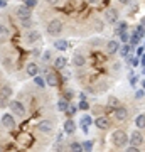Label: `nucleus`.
I'll return each mask as SVG.
<instances>
[{"mask_svg": "<svg viewBox=\"0 0 145 152\" xmlns=\"http://www.w3.org/2000/svg\"><path fill=\"white\" fill-rule=\"evenodd\" d=\"M111 140H113V145L115 147H125L127 144H128L130 137L125 134L123 130H115L111 135Z\"/></svg>", "mask_w": 145, "mask_h": 152, "instance_id": "1", "label": "nucleus"}, {"mask_svg": "<svg viewBox=\"0 0 145 152\" xmlns=\"http://www.w3.org/2000/svg\"><path fill=\"white\" fill-rule=\"evenodd\" d=\"M61 31H63V22L59 19H52L47 24V34H51V36H58V34H61Z\"/></svg>", "mask_w": 145, "mask_h": 152, "instance_id": "2", "label": "nucleus"}, {"mask_svg": "<svg viewBox=\"0 0 145 152\" xmlns=\"http://www.w3.org/2000/svg\"><path fill=\"white\" fill-rule=\"evenodd\" d=\"M10 110H12V113H15L19 115V117H24L26 115V108H24V105L20 103V102H17V100H14V102H10Z\"/></svg>", "mask_w": 145, "mask_h": 152, "instance_id": "3", "label": "nucleus"}, {"mask_svg": "<svg viewBox=\"0 0 145 152\" xmlns=\"http://www.w3.org/2000/svg\"><path fill=\"white\" fill-rule=\"evenodd\" d=\"M31 10H32V9H29V7H26V5H19L15 9L17 19H29V17H31Z\"/></svg>", "mask_w": 145, "mask_h": 152, "instance_id": "4", "label": "nucleus"}, {"mask_svg": "<svg viewBox=\"0 0 145 152\" xmlns=\"http://www.w3.org/2000/svg\"><path fill=\"white\" fill-rule=\"evenodd\" d=\"M105 19H106V22H110V24H117V22H118V12H117V9H108V10L105 12Z\"/></svg>", "mask_w": 145, "mask_h": 152, "instance_id": "5", "label": "nucleus"}, {"mask_svg": "<svg viewBox=\"0 0 145 152\" xmlns=\"http://www.w3.org/2000/svg\"><path fill=\"white\" fill-rule=\"evenodd\" d=\"M130 144H132V145H135V147H138V145H142V144H144V135H142V134H140V132H132V135H130Z\"/></svg>", "mask_w": 145, "mask_h": 152, "instance_id": "6", "label": "nucleus"}, {"mask_svg": "<svg viewBox=\"0 0 145 152\" xmlns=\"http://www.w3.org/2000/svg\"><path fill=\"white\" fill-rule=\"evenodd\" d=\"M2 125H4L5 129H14V127H15V118L12 117V113L2 115Z\"/></svg>", "mask_w": 145, "mask_h": 152, "instance_id": "7", "label": "nucleus"}, {"mask_svg": "<svg viewBox=\"0 0 145 152\" xmlns=\"http://www.w3.org/2000/svg\"><path fill=\"white\" fill-rule=\"evenodd\" d=\"M52 127H54V125H52L51 120H42V122L37 125V129L42 132V134H49V132H52Z\"/></svg>", "mask_w": 145, "mask_h": 152, "instance_id": "8", "label": "nucleus"}, {"mask_svg": "<svg viewBox=\"0 0 145 152\" xmlns=\"http://www.w3.org/2000/svg\"><path fill=\"white\" fill-rule=\"evenodd\" d=\"M39 39H41V32H39V31H29V32L26 34V41L29 44L37 42Z\"/></svg>", "mask_w": 145, "mask_h": 152, "instance_id": "9", "label": "nucleus"}, {"mask_svg": "<svg viewBox=\"0 0 145 152\" xmlns=\"http://www.w3.org/2000/svg\"><path fill=\"white\" fill-rule=\"evenodd\" d=\"M106 51L110 53V54L118 53V51H120V42H118V41H115V39H113V41H110V42L106 44Z\"/></svg>", "mask_w": 145, "mask_h": 152, "instance_id": "10", "label": "nucleus"}, {"mask_svg": "<svg viewBox=\"0 0 145 152\" xmlns=\"http://www.w3.org/2000/svg\"><path fill=\"white\" fill-rule=\"evenodd\" d=\"M127 108H125V107H117V108H115V118L117 120H125L127 118Z\"/></svg>", "mask_w": 145, "mask_h": 152, "instance_id": "11", "label": "nucleus"}, {"mask_svg": "<svg viewBox=\"0 0 145 152\" xmlns=\"http://www.w3.org/2000/svg\"><path fill=\"white\" fill-rule=\"evenodd\" d=\"M26 71H27L29 76H37L39 75V66L36 64V63H29L27 68H26Z\"/></svg>", "mask_w": 145, "mask_h": 152, "instance_id": "12", "label": "nucleus"}, {"mask_svg": "<svg viewBox=\"0 0 145 152\" xmlns=\"http://www.w3.org/2000/svg\"><path fill=\"white\" fill-rule=\"evenodd\" d=\"M73 64L74 66H85L86 64V58L83 54H79V53H76V54L73 56Z\"/></svg>", "mask_w": 145, "mask_h": 152, "instance_id": "13", "label": "nucleus"}, {"mask_svg": "<svg viewBox=\"0 0 145 152\" xmlns=\"http://www.w3.org/2000/svg\"><path fill=\"white\" fill-rule=\"evenodd\" d=\"M74 130H76V124H74V122H73L71 118H69V120H66V124H64V132L71 135V134H74Z\"/></svg>", "mask_w": 145, "mask_h": 152, "instance_id": "14", "label": "nucleus"}, {"mask_svg": "<svg viewBox=\"0 0 145 152\" xmlns=\"http://www.w3.org/2000/svg\"><path fill=\"white\" fill-rule=\"evenodd\" d=\"M95 125H96L98 129H101V130H105V129H108V127H110V124H108V120L105 118V117L96 118V120H95Z\"/></svg>", "mask_w": 145, "mask_h": 152, "instance_id": "15", "label": "nucleus"}, {"mask_svg": "<svg viewBox=\"0 0 145 152\" xmlns=\"http://www.w3.org/2000/svg\"><path fill=\"white\" fill-rule=\"evenodd\" d=\"M66 63H68V61H66L64 56H59V58H56V59H54V69H63V68L66 66Z\"/></svg>", "mask_w": 145, "mask_h": 152, "instance_id": "16", "label": "nucleus"}, {"mask_svg": "<svg viewBox=\"0 0 145 152\" xmlns=\"http://www.w3.org/2000/svg\"><path fill=\"white\" fill-rule=\"evenodd\" d=\"M46 83H47L49 86H58V76L54 75V73H47V76H46Z\"/></svg>", "mask_w": 145, "mask_h": 152, "instance_id": "17", "label": "nucleus"}, {"mask_svg": "<svg viewBox=\"0 0 145 152\" xmlns=\"http://www.w3.org/2000/svg\"><path fill=\"white\" fill-rule=\"evenodd\" d=\"M132 48H133V46H130V44H123V46H122V48H120V56H122V58H127V56L130 54V51H132Z\"/></svg>", "mask_w": 145, "mask_h": 152, "instance_id": "18", "label": "nucleus"}, {"mask_svg": "<svg viewBox=\"0 0 145 152\" xmlns=\"http://www.w3.org/2000/svg\"><path fill=\"white\" fill-rule=\"evenodd\" d=\"M68 108H69V102H68L66 98H63V100L58 102V110H59V112H66Z\"/></svg>", "mask_w": 145, "mask_h": 152, "instance_id": "19", "label": "nucleus"}, {"mask_svg": "<svg viewBox=\"0 0 145 152\" xmlns=\"http://www.w3.org/2000/svg\"><path fill=\"white\" fill-rule=\"evenodd\" d=\"M54 46H56V49H59V51H66V49H68V41L59 39V41H56V42H54Z\"/></svg>", "mask_w": 145, "mask_h": 152, "instance_id": "20", "label": "nucleus"}, {"mask_svg": "<svg viewBox=\"0 0 145 152\" xmlns=\"http://www.w3.org/2000/svg\"><path fill=\"white\" fill-rule=\"evenodd\" d=\"M135 125H137L138 129H145V115H137V118H135Z\"/></svg>", "mask_w": 145, "mask_h": 152, "instance_id": "21", "label": "nucleus"}, {"mask_svg": "<svg viewBox=\"0 0 145 152\" xmlns=\"http://www.w3.org/2000/svg\"><path fill=\"white\" fill-rule=\"evenodd\" d=\"M34 83H36V85H37L39 88H44L46 86V85H47V83H46V80H44L42 76H34Z\"/></svg>", "mask_w": 145, "mask_h": 152, "instance_id": "22", "label": "nucleus"}, {"mask_svg": "<svg viewBox=\"0 0 145 152\" xmlns=\"http://www.w3.org/2000/svg\"><path fill=\"white\" fill-rule=\"evenodd\" d=\"M85 149H83V145L81 144H78V142H73L69 145V152H83Z\"/></svg>", "mask_w": 145, "mask_h": 152, "instance_id": "23", "label": "nucleus"}, {"mask_svg": "<svg viewBox=\"0 0 145 152\" xmlns=\"http://www.w3.org/2000/svg\"><path fill=\"white\" fill-rule=\"evenodd\" d=\"M7 37H9V29L0 24V41H5Z\"/></svg>", "mask_w": 145, "mask_h": 152, "instance_id": "24", "label": "nucleus"}, {"mask_svg": "<svg viewBox=\"0 0 145 152\" xmlns=\"http://www.w3.org/2000/svg\"><path fill=\"white\" fill-rule=\"evenodd\" d=\"M108 107H113V108H117V107H120V102L117 96H110L108 98Z\"/></svg>", "mask_w": 145, "mask_h": 152, "instance_id": "25", "label": "nucleus"}, {"mask_svg": "<svg viewBox=\"0 0 145 152\" xmlns=\"http://www.w3.org/2000/svg\"><path fill=\"white\" fill-rule=\"evenodd\" d=\"M127 27H128V24H127V22H117V34L125 32V31H127Z\"/></svg>", "mask_w": 145, "mask_h": 152, "instance_id": "26", "label": "nucleus"}, {"mask_svg": "<svg viewBox=\"0 0 145 152\" xmlns=\"http://www.w3.org/2000/svg\"><path fill=\"white\" fill-rule=\"evenodd\" d=\"M0 95L2 96H5V98H9L12 95V88L10 86H2V90H0Z\"/></svg>", "mask_w": 145, "mask_h": 152, "instance_id": "27", "label": "nucleus"}, {"mask_svg": "<svg viewBox=\"0 0 145 152\" xmlns=\"http://www.w3.org/2000/svg\"><path fill=\"white\" fill-rule=\"evenodd\" d=\"M140 39L142 37H138V36H137V34H133V36H130V46H138L140 44Z\"/></svg>", "mask_w": 145, "mask_h": 152, "instance_id": "28", "label": "nucleus"}, {"mask_svg": "<svg viewBox=\"0 0 145 152\" xmlns=\"http://www.w3.org/2000/svg\"><path fill=\"white\" fill-rule=\"evenodd\" d=\"M118 36H120V41H122V42H130V34L127 32V31H125V32H120Z\"/></svg>", "mask_w": 145, "mask_h": 152, "instance_id": "29", "label": "nucleus"}, {"mask_svg": "<svg viewBox=\"0 0 145 152\" xmlns=\"http://www.w3.org/2000/svg\"><path fill=\"white\" fill-rule=\"evenodd\" d=\"M81 125H83V129L86 130V127H88V125H91V118H90L88 115H86V117H83V118H81Z\"/></svg>", "mask_w": 145, "mask_h": 152, "instance_id": "30", "label": "nucleus"}, {"mask_svg": "<svg viewBox=\"0 0 145 152\" xmlns=\"http://www.w3.org/2000/svg\"><path fill=\"white\" fill-rule=\"evenodd\" d=\"M20 24H22V27L29 29L31 26H32V20H31V17H29V19H20Z\"/></svg>", "mask_w": 145, "mask_h": 152, "instance_id": "31", "label": "nucleus"}, {"mask_svg": "<svg viewBox=\"0 0 145 152\" xmlns=\"http://www.w3.org/2000/svg\"><path fill=\"white\" fill-rule=\"evenodd\" d=\"M135 34H137L138 37H145V27H144V26H138L137 31H135Z\"/></svg>", "mask_w": 145, "mask_h": 152, "instance_id": "32", "label": "nucleus"}, {"mask_svg": "<svg viewBox=\"0 0 145 152\" xmlns=\"http://www.w3.org/2000/svg\"><path fill=\"white\" fill-rule=\"evenodd\" d=\"M79 108H81V110H88V108H90V105H88V102H86L85 98H81V102H79Z\"/></svg>", "mask_w": 145, "mask_h": 152, "instance_id": "33", "label": "nucleus"}, {"mask_svg": "<svg viewBox=\"0 0 145 152\" xmlns=\"http://www.w3.org/2000/svg\"><path fill=\"white\" fill-rule=\"evenodd\" d=\"M36 5H37V0H26V7L29 9H34Z\"/></svg>", "mask_w": 145, "mask_h": 152, "instance_id": "34", "label": "nucleus"}, {"mask_svg": "<svg viewBox=\"0 0 145 152\" xmlns=\"http://www.w3.org/2000/svg\"><path fill=\"white\" fill-rule=\"evenodd\" d=\"M42 61H44V63L51 61V51H44V54H42Z\"/></svg>", "mask_w": 145, "mask_h": 152, "instance_id": "35", "label": "nucleus"}, {"mask_svg": "<svg viewBox=\"0 0 145 152\" xmlns=\"http://www.w3.org/2000/svg\"><path fill=\"white\" fill-rule=\"evenodd\" d=\"M95 29H96V32H101V31H103V22L101 20H96V22H95Z\"/></svg>", "mask_w": 145, "mask_h": 152, "instance_id": "36", "label": "nucleus"}, {"mask_svg": "<svg viewBox=\"0 0 145 152\" xmlns=\"http://www.w3.org/2000/svg\"><path fill=\"white\" fill-rule=\"evenodd\" d=\"M144 96H145V90H137V91H135V98L142 100Z\"/></svg>", "mask_w": 145, "mask_h": 152, "instance_id": "37", "label": "nucleus"}, {"mask_svg": "<svg viewBox=\"0 0 145 152\" xmlns=\"http://www.w3.org/2000/svg\"><path fill=\"white\" fill-rule=\"evenodd\" d=\"M54 151H56V152H63V151H64V147H63V144H61L59 140H58V144L54 145Z\"/></svg>", "mask_w": 145, "mask_h": 152, "instance_id": "38", "label": "nucleus"}, {"mask_svg": "<svg viewBox=\"0 0 145 152\" xmlns=\"http://www.w3.org/2000/svg\"><path fill=\"white\" fill-rule=\"evenodd\" d=\"M127 152H140L138 147H135V145H130L128 149H127Z\"/></svg>", "mask_w": 145, "mask_h": 152, "instance_id": "39", "label": "nucleus"}, {"mask_svg": "<svg viewBox=\"0 0 145 152\" xmlns=\"http://www.w3.org/2000/svg\"><path fill=\"white\" fill-rule=\"evenodd\" d=\"M74 112H76V107H74V105H69V108H68V113H69V115H74Z\"/></svg>", "mask_w": 145, "mask_h": 152, "instance_id": "40", "label": "nucleus"}, {"mask_svg": "<svg viewBox=\"0 0 145 152\" xmlns=\"http://www.w3.org/2000/svg\"><path fill=\"white\" fill-rule=\"evenodd\" d=\"M83 149H85L86 152H91V142H86V144H85V147H83Z\"/></svg>", "mask_w": 145, "mask_h": 152, "instance_id": "41", "label": "nucleus"}, {"mask_svg": "<svg viewBox=\"0 0 145 152\" xmlns=\"http://www.w3.org/2000/svg\"><path fill=\"white\" fill-rule=\"evenodd\" d=\"M4 7H7V0H0V9H4Z\"/></svg>", "mask_w": 145, "mask_h": 152, "instance_id": "42", "label": "nucleus"}, {"mask_svg": "<svg viewBox=\"0 0 145 152\" xmlns=\"http://www.w3.org/2000/svg\"><path fill=\"white\" fill-rule=\"evenodd\" d=\"M137 54H138V56L144 54V48H138V49H137Z\"/></svg>", "mask_w": 145, "mask_h": 152, "instance_id": "43", "label": "nucleus"}, {"mask_svg": "<svg viewBox=\"0 0 145 152\" xmlns=\"http://www.w3.org/2000/svg\"><path fill=\"white\" fill-rule=\"evenodd\" d=\"M120 4H123V5H127V4H130V2H132V0H118Z\"/></svg>", "mask_w": 145, "mask_h": 152, "instance_id": "44", "label": "nucleus"}, {"mask_svg": "<svg viewBox=\"0 0 145 152\" xmlns=\"http://www.w3.org/2000/svg\"><path fill=\"white\" fill-rule=\"evenodd\" d=\"M46 2H49V4H52V5H56V4H58L59 0H46Z\"/></svg>", "mask_w": 145, "mask_h": 152, "instance_id": "45", "label": "nucleus"}, {"mask_svg": "<svg viewBox=\"0 0 145 152\" xmlns=\"http://www.w3.org/2000/svg\"><path fill=\"white\" fill-rule=\"evenodd\" d=\"M140 59H142V64H145V53L142 56H140Z\"/></svg>", "mask_w": 145, "mask_h": 152, "instance_id": "46", "label": "nucleus"}, {"mask_svg": "<svg viewBox=\"0 0 145 152\" xmlns=\"http://www.w3.org/2000/svg\"><path fill=\"white\" fill-rule=\"evenodd\" d=\"M140 26H144V27H145V17H142V20H140Z\"/></svg>", "mask_w": 145, "mask_h": 152, "instance_id": "47", "label": "nucleus"}, {"mask_svg": "<svg viewBox=\"0 0 145 152\" xmlns=\"http://www.w3.org/2000/svg\"><path fill=\"white\" fill-rule=\"evenodd\" d=\"M88 2H91V4H95V2H98V0H88Z\"/></svg>", "mask_w": 145, "mask_h": 152, "instance_id": "48", "label": "nucleus"}, {"mask_svg": "<svg viewBox=\"0 0 145 152\" xmlns=\"http://www.w3.org/2000/svg\"><path fill=\"white\" fill-rule=\"evenodd\" d=\"M144 76H145V69H144Z\"/></svg>", "mask_w": 145, "mask_h": 152, "instance_id": "49", "label": "nucleus"}, {"mask_svg": "<svg viewBox=\"0 0 145 152\" xmlns=\"http://www.w3.org/2000/svg\"><path fill=\"white\" fill-rule=\"evenodd\" d=\"M22 2H26V0H22Z\"/></svg>", "mask_w": 145, "mask_h": 152, "instance_id": "50", "label": "nucleus"}, {"mask_svg": "<svg viewBox=\"0 0 145 152\" xmlns=\"http://www.w3.org/2000/svg\"><path fill=\"white\" fill-rule=\"evenodd\" d=\"M144 39H145V37H144Z\"/></svg>", "mask_w": 145, "mask_h": 152, "instance_id": "51", "label": "nucleus"}]
</instances>
